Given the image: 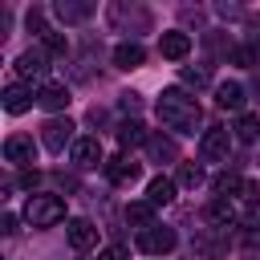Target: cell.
<instances>
[{
    "label": "cell",
    "mask_w": 260,
    "mask_h": 260,
    "mask_svg": "<svg viewBox=\"0 0 260 260\" xmlns=\"http://www.w3.org/2000/svg\"><path fill=\"white\" fill-rule=\"evenodd\" d=\"M154 110H158L162 126H171V130H179V134H195V126L203 122L199 102H195L191 93H183V89H162L158 102H154Z\"/></svg>",
    "instance_id": "obj_1"
},
{
    "label": "cell",
    "mask_w": 260,
    "mask_h": 260,
    "mask_svg": "<svg viewBox=\"0 0 260 260\" xmlns=\"http://www.w3.org/2000/svg\"><path fill=\"white\" fill-rule=\"evenodd\" d=\"M24 219L32 228H53V223L65 219V199L61 195H32L24 203Z\"/></svg>",
    "instance_id": "obj_2"
},
{
    "label": "cell",
    "mask_w": 260,
    "mask_h": 260,
    "mask_svg": "<svg viewBox=\"0 0 260 260\" xmlns=\"http://www.w3.org/2000/svg\"><path fill=\"white\" fill-rule=\"evenodd\" d=\"M73 130H77V126H73L69 118H49V122L41 126V146H45L49 154H61V150H65V142H69V146L77 142V138H73Z\"/></svg>",
    "instance_id": "obj_3"
},
{
    "label": "cell",
    "mask_w": 260,
    "mask_h": 260,
    "mask_svg": "<svg viewBox=\"0 0 260 260\" xmlns=\"http://www.w3.org/2000/svg\"><path fill=\"white\" fill-rule=\"evenodd\" d=\"M228 150H232V134H228L223 126L203 130V138H199V154H203L207 162H228Z\"/></svg>",
    "instance_id": "obj_4"
},
{
    "label": "cell",
    "mask_w": 260,
    "mask_h": 260,
    "mask_svg": "<svg viewBox=\"0 0 260 260\" xmlns=\"http://www.w3.org/2000/svg\"><path fill=\"white\" fill-rule=\"evenodd\" d=\"M175 240H179V236H175L171 228H158V223L146 228V232H138V248H142L146 256H167V252L175 248Z\"/></svg>",
    "instance_id": "obj_5"
},
{
    "label": "cell",
    "mask_w": 260,
    "mask_h": 260,
    "mask_svg": "<svg viewBox=\"0 0 260 260\" xmlns=\"http://www.w3.org/2000/svg\"><path fill=\"white\" fill-rule=\"evenodd\" d=\"M16 73H20L24 81H41V77L49 73V53H45V49H24V53L16 57Z\"/></svg>",
    "instance_id": "obj_6"
},
{
    "label": "cell",
    "mask_w": 260,
    "mask_h": 260,
    "mask_svg": "<svg viewBox=\"0 0 260 260\" xmlns=\"http://www.w3.org/2000/svg\"><path fill=\"white\" fill-rule=\"evenodd\" d=\"M4 158H8V162H16V167L32 162V158H37L32 138H28V134H8V138H4Z\"/></svg>",
    "instance_id": "obj_7"
},
{
    "label": "cell",
    "mask_w": 260,
    "mask_h": 260,
    "mask_svg": "<svg viewBox=\"0 0 260 260\" xmlns=\"http://www.w3.org/2000/svg\"><path fill=\"white\" fill-rule=\"evenodd\" d=\"M158 53H162L167 61H183V57L191 53V37H187V32H179V28H171V32H162V37H158Z\"/></svg>",
    "instance_id": "obj_8"
},
{
    "label": "cell",
    "mask_w": 260,
    "mask_h": 260,
    "mask_svg": "<svg viewBox=\"0 0 260 260\" xmlns=\"http://www.w3.org/2000/svg\"><path fill=\"white\" fill-rule=\"evenodd\" d=\"M37 106H41V110H49V114H57V110H65V106H69V89H65L61 81H45V85L37 89Z\"/></svg>",
    "instance_id": "obj_9"
},
{
    "label": "cell",
    "mask_w": 260,
    "mask_h": 260,
    "mask_svg": "<svg viewBox=\"0 0 260 260\" xmlns=\"http://www.w3.org/2000/svg\"><path fill=\"white\" fill-rule=\"evenodd\" d=\"M32 102H37V93H32L24 81H12V85H4V110H8V114H24Z\"/></svg>",
    "instance_id": "obj_10"
},
{
    "label": "cell",
    "mask_w": 260,
    "mask_h": 260,
    "mask_svg": "<svg viewBox=\"0 0 260 260\" xmlns=\"http://www.w3.org/2000/svg\"><path fill=\"white\" fill-rule=\"evenodd\" d=\"M69 154H73L77 167H98V162H102V142H98L93 134H85V138H77V142L69 146Z\"/></svg>",
    "instance_id": "obj_11"
},
{
    "label": "cell",
    "mask_w": 260,
    "mask_h": 260,
    "mask_svg": "<svg viewBox=\"0 0 260 260\" xmlns=\"http://www.w3.org/2000/svg\"><path fill=\"white\" fill-rule=\"evenodd\" d=\"M106 179H110L114 187H130V183L138 179V162H130L126 154H122V158H110V162H106Z\"/></svg>",
    "instance_id": "obj_12"
},
{
    "label": "cell",
    "mask_w": 260,
    "mask_h": 260,
    "mask_svg": "<svg viewBox=\"0 0 260 260\" xmlns=\"http://www.w3.org/2000/svg\"><path fill=\"white\" fill-rule=\"evenodd\" d=\"M146 154H150L154 162H179V146H175V138H167V134H150V138H146Z\"/></svg>",
    "instance_id": "obj_13"
},
{
    "label": "cell",
    "mask_w": 260,
    "mask_h": 260,
    "mask_svg": "<svg viewBox=\"0 0 260 260\" xmlns=\"http://www.w3.org/2000/svg\"><path fill=\"white\" fill-rule=\"evenodd\" d=\"M175 179H167V175H154L150 183H146V203H154V207H167L171 199H175Z\"/></svg>",
    "instance_id": "obj_14"
},
{
    "label": "cell",
    "mask_w": 260,
    "mask_h": 260,
    "mask_svg": "<svg viewBox=\"0 0 260 260\" xmlns=\"http://www.w3.org/2000/svg\"><path fill=\"white\" fill-rule=\"evenodd\" d=\"M142 61H146V49H142L138 41H122V45L114 49V65H118V69H138Z\"/></svg>",
    "instance_id": "obj_15"
},
{
    "label": "cell",
    "mask_w": 260,
    "mask_h": 260,
    "mask_svg": "<svg viewBox=\"0 0 260 260\" xmlns=\"http://www.w3.org/2000/svg\"><path fill=\"white\" fill-rule=\"evenodd\" d=\"M215 106L219 110H244V85L240 81H219L215 85Z\"/></svg>",
    "instance_id": "obj_16"
},
{
    "label": "cell",
    "mask_w": 260,
    "mask_h": 260,
    "mask_svg": "<svg viewBox=\"0 0 260 260\" xmlns=\"http://www.w3.org/2000/svg\"><path fill=\"white\" fill-rule=\"evenodd\" d=\"M69 244H73L77 252L93 248V244H98V228H93L89 219H69Z\"/></svg>",
    "instance_id": "obj_17"
},
{
    "label": "cell",
    "mask_w": 260,
    "mask_h": 260,
    "mask_svg": "<svg viewBox=\"0 0 260 260\" xmlns=\"http://www.w3.org/2000/svg\"><path fill=\"white\" fill-rule=\"evenodd\" d=\"M146 138H150V134L142 130V122H138V118H130V122H122V126H118V146H122V150H130V146H138V142L146 146Z\"/></svg>",
    "instance_id": "obj_18"
},
{
    "label": "cell",
    "mask_w": 260,
    "mask_h": 260,
    "mask_svg": "<svg viewBox=\"0 0 260 260\" xmlns=\"http://www.w3.org/2000/svg\"><path fill=\"white\" fill-rule=\"evenodd\" d=\"M126 223H134L138 232H146V228H154V203H146V199H138V203H130V207H126Z\"/></svg>",
    "instance_id": "obj_19"
},
{
    "label": "cell",
    "mask_w": 260,
    "mask_h": 260,
    "mask_svg": "<svg viewBox=\"0 0 260 260\" xmlns=\"http://www.w3.org/2000/svg\"><path fill=\"white\" fill-rule=\"evenodd\" d=\"M175 183H179V187H187V191H195V187L203 183V167H199V162H179Z\"/></svg>",
    "instance_id": "obj_20"
},
{
    "label": "cell",
    "mask_w": 260,
    "mask_h": 260,
    "mask_svg": "<svg viewBox=\"0 0 260 260\" xmlns=\"http://www.w3.org/2000/svg\"><path fill=\"white\" fill-rule=\"evenodd\" d=\"M211 187H215V195H219V199H223V195H232V191H236V195H240V187H244V179H240V175H236V171H219V175H215V179H211Z\"/></svg>",
    "instance_id": "obj_21"
},
{
    "label": "cell",
    "mask_w": 260,
    "mask_h": 260,
    "mask_svg": "<svg viewBox=\"0 0 260 260\" xmlns=\"http://www.w3.org/2000/svg\"><path fill=\"white\" fill-rule=\"evenodd\" d=\"M236 138H240V142H256V138H260V118H256V114H240Z\"/></svg>",
    "instance_id": "obj_22"
},
{
    "label": "cell",
    "mask_w": 260,
    "mask_h": 260,
    "mask_svg": "<svg viewBox=\"0 0 260 260\" xmlns=\"http://www.w3.org/2000/svg\"><path fill=\"white\" fill-rule=\"evenodd\" d=\"M207 219H211V223H219V228H228V223L236 219V211H232V203H228V199H211V203H207Z\"/></svg>",
    "instance_id": "obj_23"
},
{
    "label": "cell",
    "mask_w": 260,
    "mask_h": 260,
    "mask_svg": "<svg viewBox=\"0 0 260 260\" xmlns=\"http://www.w3.org/2000/svg\"><path fill=\"white\" fill-rule=\"evenodd\" d=\"M89 12H93V4H65V0L57 4V16H61L65 24H77V20H85Z\"/></svg>",
    "instance_id": "obj_24"
},
{
    "label": "cell",
    "mask_w": 260,
    "mask_h": 260,
    "mask_svg": "<svg viewBox=\"0 0 260 260\" xmlns=\"http://www.w3.org/2000/svg\"><path fill=\"white\" fill-rule=\"evenodd\" d=\"M232 65L260 69V49H256V45H240V49H232Z\"/></svg>",
    "instance_id": "obj_25"
},
{
    "label": "cell",
    "mask_w": 260,
    "mask_h": 260,
    "mask_svg": "<svg viewBox=\"0 0 260 260\" xmlns=\"http://www.w3.org/2000/svg\"><path fill=\"white\" fill-rule=\"evenodd\" d=\"M41 49H45V53H57V57H61V53L69 49V41H65V32H53V28H45V32H41Z\"/></svg>",
    "instance_id": "obj_26"
},
{
    "label": "cell",
    "mask_w": 260,
    "mask_h": 260,
    "mask_svg": "<svg viewBox=\"0 0 260 260\" xmlns=\"http://www.w3.org/2000/svg\"><path fill=\"white\" fill-rule=\"evenodd\" d=\"M240 199L256 207V203H260V183H256V179H244V187H240Z\"/></svg>",
    "instance_id": "obj_27"
},
{
    "label": "cell",
    "mask_w": 260,
    "mask_h": 260,
    "mask_svg": "<svg viewBox=\"0 0 260 260\" xmlns=\"http://www.w3.org/2000/svg\"><path fill=\"white\" fill-rule=\"evenodd\" d=\"M98 260H130V252H126L122 244H110V248H102V252H98Z\"/></svg>",
    "instance_id": "obj_28"
},
{
    "label": "cell",
    "mask_w": 260,
    "mask_h": 260,
    "mask_svg": "<svg viewBox=\"0 0 260 260\" xmlns=\"http://www.w3.org/2000/svg\"><path fill=\"white\" fill-rule=\"evenodd\" d=\"M183 81L199 89V85H207V69H183Z\"/></svg>",
    "instance_id": "obj_29"
},
{
    "label": "cell",
    "mask_w": 260,
    "mask_h": 260,
    "mask_svg": "<svg viewBox=\"0 0 260 260\" xmlns=\"http://www.w3.org/2000/svg\"><path fill=\"white\" fill-rule=\"evenodd\" d=\"M122 110H138V93H122Z\"/></svg>",
    "instance_id": "obj_30"
},
{
    "label": "cell",
    "mask_w": 260,
    "mask_h": 260,
    "mask_svg": "<svg viewBox=\"0 0 260 260\" xmlns=\"http://www.w3.org/2000/svg\"><path fill=\"white\" fill-rule=\"evenodd\" d=\"M256 89H260V69H256Z\"/></svg>",
    "instance_id": "obj_31"
}]
</instances>
